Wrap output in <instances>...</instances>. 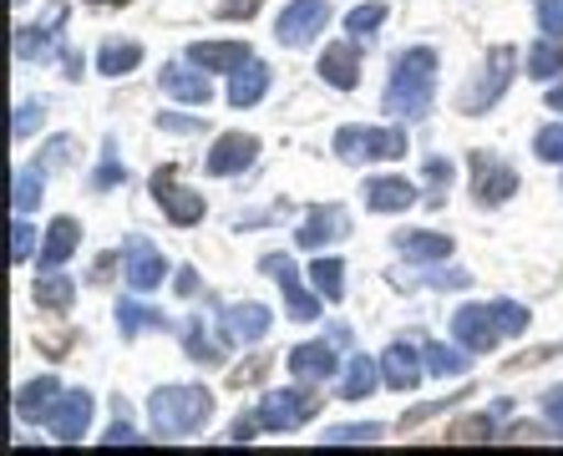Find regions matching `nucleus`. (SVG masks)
Wrapping results in <instances>:
<instances>
[{
    "instance_id": "obj_1",
    "label": "nucleus",
    "mask_w": 563,
    "mask_h": 456,
    "mask_svg": "<svg viewBox=\"0 0 563 456\" xmlns=\"http://www.w3.org/2000/svg\"><path fill=\"white\" fill-rule=\"evenodd\" d=\"M432 91H437V52L432 46H411L396 56L391 81H386V112L396 118H427L432 112Z\"/></svg>"
},
{
    "instance_id": "obj_2",
    "label": "nucleus",
    "mask_w": 563,
    "mask_h": 456,
    "mask_svg": "<svg viewBox=\"0 0 563 456\" xmlns=\"http://www.w3.org/2000/svg\"><path fill=\"white\" fill-rule=\"evenodd\" d=\"M213 416V396L203 386H163V391L147 396V421H153L157 436H194L198 426H209Z\"/></svg>"
},
{
    "instance_id": "obj_3",
    "label": "nucleus",
    "mask_w": 563,
    "mask_h": 456,
    "mask_svg": "<svg viewBox=\"0 0 563 456\" xmlns=\"http://www.w3.org/2000/svg\"><path fill=\"white\" fill-rule=\"evenodd\" d=\"M512 66H518L512 46H493V52H487V62H483V71H477V81H467V87L457 91V112H467V118L493 112V107H498V97L508 91V81H512Z\"/></svg>"
},
{
    "instance_id": "obj_4",
    "label": "nucleus",
    "mask_w": 563,
    "mask_h": 456,
    "mask_svg": "<svg viewBox=\"0 0 563 456\" xmlns=\"http://www.w3.org/2000/svg\"><path fill=\"white\" fill-rule=\"evenodd\" d=\"M335 157L341 163H396V157H407V132L401 127H341L335 132Z\"/></svg>"
},
{
    "instance_id": "obj_5",
    "label": "nucleus",
    "mask_w": 563,
    "mask_h": 456,
    "mask_svg": "<svg viewBox=\"0 0 563 456\" xmlns=\"http://www.w3.org/2000/svg\"><path fill=\"white\" fill-rule=\"evenodd\" d=\"M153 203L168 213V223H178V229L203 223V198H198L194 188H184V182H178V168H157L153 173Z\"/></svg>"
},
{
    "instance_id": "obj_6",
    "label": "nucleus",
    "mask_w": 563,
    "mask_h": 456,
    "mask_svg": "<svg viewBox=\"0 0 563 456\" xmlns=\"http://www.w3.org/2000/svg\"><path fill=\"white\" fill-rule=\"evenodd\" d=\"M314 411H320V396L314 391H264L254 416H260L264 431H295V426H305Z\"/></svg>"
},
{
    "instance_id": "obj_7",
    "label": "nucleus",
    "mask_w": 563,
    "mask_h": 456,
    "mask_svg": "<svg viewBox=\"0 0 563 456\" xmlns=\"http://www.w3.org/2000/svg\"><path fill=\"white\" fill-rule=\"evenodd\" d=\"M472 198L483 203V209H498V203H508L512 193H518V173L503 163V157L493 153H472Z\"/></svg>"
},
{
    "instance_id": "obj_8",
    "label": "nucleus",
    "mask_w": 563,
    "mask_h": 456,
    "mask_svg": "<svg viewBox=\"0 0 563 456\" xmlns=\"http://www.w3.org/2000/svg\"><path fill=\"white\" fill-rule=\"evenodd\" d=\"M264 274H275V285H279V294H285V310H289V320H300V325H310V320H320V300H314L310 289L300 285V269H295V259L289 254H264V264H260Z\"/></svg>"
},
{
    "instance_id": "obj_9",
    "label": "nucleus",
    "mask_w": 563,
    "mask_h": 456,
    "mask_svg": "<svg viewBox=\"0 0 563 456\" xmlns=\"http://www.w3.org/2000/svg\"><path fill=\"white\" fill-rule=\"evenodd\" d=\"M452 335H457L462 351L472 355H487L493 345L503 340L498 330V314H493V304H462L457 314H452Z\"/></svg>"
},
{
    "instance_id": "obj_10",
    "label": "nucleus",
    "mask_w": 563,
    "mask_h": 456,
    "mask_svg": "<svg viewBox=\"0 0 563 456\" xmlns=\"http://www.w3.org/2000/svg\"><path fill=\"white\" fill-rule=\"evenodd\" d=\"M325 21H330L325 0H289L285 11H279V21H275V36L285 41V46H310Z\"/></svg>"
},
{
    "instance_id": "obj_11",
    "label": "nucleus",
    "mask_w": 563,
    "mask_h": 456,
    "mask_svg": "<svg viewBox=\"0 0 563 456\" xmlns=\"http://www.w3.org/2000/svg\"><path fill=\"white\" fill-rule=\"evenodd\" d=\"M92 416H97L92 391H66V396H56V405H52V416H46V426H52L56 442L71 446V442H81V436H87Z\"/></svg>"
},
{
    "instance_id": "obj_12",
    "label": "nucleus",
    "mask_w": 563,
    "mask_h": 456,
    "mask_svg": "<svg viewBox=\"0 0 563 456\" xmlns=\"http://www.w3.org/2000/svg\"><path fill=\"white\" fill-rule=\"evenodd\" d=\"M122 269H128V285L137 289V294H153V289L168 279V264H163V254H157V248L147 244L143 234H132L128 244H122Z\"/></svg>"
},
{
    "instance_id": "obj_13",
    "label": "nucleus",
    "mask_w": 563,
    "mask_h": 456,
    "mask_svg": "<svg viewBox=\"0 0 563 456\" xmlns=\"http://www.w3.org/2000/svg\"><path fill=\"white\" fill-rule=\"evenodd\" d=\"M254 157H260V137L254 132H223L203 168H209V178H239L244 168H254Z\"/></svg>"
},
{
    "instance_id": "obj_14",
    "label": "nucleus",
    "mask_w": 563,
    "mask_h": 456,
    "mask_svg": "<svg viewBox=\"0 0 563 456\" xmlns=\"http://www.w3.org/2000/svg\"><path fill=\"white\" fill-rule=\"evenodd\" d=\"M345 234H351V213H345L341 203H320V209L305 213L295 244L300 248H325V244H335V238H345Z\"/></svg>"
},
{
    "instance_id": "obj_15",
    "label": "nucleus",
    "mask_w": 563,
    "mask_h": 456,
    "mask_svg": "<svg viewBox=\"0 0 563 456\" xmlns=\"http://www.w3.org/2000/svg\"><path fill=\"white\" fill-rule=\"evenodd\" d=\"M269 335V310L264 304H234V310H219V340L223 345H254V340Z\"/></svg>"
},
{
    "instance_id": "obj_16",
    "label": "nucleus",
    "mask_w": 563,
    "mask_h": 456,
    "mask_svg": "<svg viewBox=\"0 0 563 456\" xmlns=\"http://www.w3.org/2000/svg\"><path fill=\"white\" fill-rule=\"evenodd\" d=\"M421 370H427V355H421L417 345H407V340H396V345H386L380 376H386V386H391V391H417Z\"/></svg>"
},
{
    "instance_id": "obj_17",
    "label": "nucleus",
    "mask_w": 563,
    "mask_h": 456,
    "mask_svg": "<svg viewBox=\"0 0 563 456\" xmlns=\"http://www.w3.org/2000/svg\"><path fill=\"white\" fill-rule=\"evenodd\" d=\"M244 62H250L244 41H194L188 46V66H198V71H239Z\"/></svg>"
},
{
    "instance_id": "obj_18",
    "label": "nucleus",
    "mask_w": 563,
    "mask_h": 456,
    "mask_svg": "<svg viewBox=\"0 0 563 456\" xmlns=\"http://www.w3.org/2000/svg\"><path fill=\"white\" fill-rule=\"evenodd\" d=\"M314 71H320L335 91H351L355 81H361V56H355L351 41H335V46L320 52V66H314Z\"/></svg>"
},
{
    "instance_id": "obj_19",
    "label": "nucleus",
    "mask_w": 563,
    "mask_h": 456,
    "mask_svg": "<svg viewBox=\"0 0 563 456\" xmlns=\"http://www.w3.org/2000/svg\"><path fill=\"white\" fill-rule=\"evenodd\" d=\"M361 193H366L371 213H407L411 203H417V188H411L407 178H371Z\"/></svg>"
},
{
    "instance_id": "obj_20",
    "label": "nucleus",
    "mask_w": 563,
    "mask_h": 456,
    "mask_svg": "<svg viewBox=\"0 0 563 456\" xmlns=\"http://www.w3.org/2000/svg\"><path fill=\"white\" fill-rule=\"evenodd\" d=\"M77 244H81V223L62 213V219L46 229V238H41V269H62V264L77 254Z\"/></svg>"
},
{
    "instance_id": "obj_21",
    "label": "nucleus",
    "mask_w": 563,
    "mask_h": 456,
    "mask_svg": "<svg viewBox=\"0 0 563 456\" xmlns=\"http://www.w3.org/2000/svg\"><path fill=\"white\" fill-rule=\"evenodd\" d=\"M56 396H62V386H56L52 376H36V380H26L21 391H15V416L26 421H46L52 416V405H56Z\"/></svg>"
},
{
    "instance_id": "obj_22",
    "label": "nucleus",
    "mask_w": 563,
    "mask_h": 456,
    "mask_svg": "<svg viewBox=\"0 0 563 456\" xmlns=\"http://www.w3.org/2000/svg\"><path fill=\"white\" fill-rule=\"evenodd\" d=\"M157 87H163V91H168V97H178V102H209V97H213V87H209V77H203V71H198V66H194V71H184V66H163V71H157Z\"/></svg>"
},
{
    "instance_id": "obj_23",
    "label": "nucleus",
    "mask_w": 563,
    "mask_h": 456,
    "mask_svg": "<svg viewBox=\"0 0 563 456\" xmlns=\"http://www.w3.org/2000/svg\"><path fill=\"white\" fill-rule=\"evenodd\" d=\"M269 91V66L264 62H244L239 71H229V107H254Z\"/></svg>"
},
{
    "instance_id": "obj_24",
    "label": "nucleus",
    "mask_w": 563,
    "mask_h": 456,
    "mask_svg": "<svg viewBox=\"0 0 563 456\" xmlns=\"http://www.w3.org/2000/svg\"><path fill=\"white\" fill-rule=\"evenodd\" d=\"M396 248H401V259H411V264H432V259H446V254H452V238L432 234V229H411V234L396 238Z\"/></svg>"
},
{
    "instance_id": "obj_25",
    "label": "nucleus",
    "mask_w": 563,
    "mask_h": 456,
    "mask_svg": "<svg viewBox=\"0 0 563 456\" xmlns=\"http://www.w3.org/2000/svg\"><path fill=\"white\" fill-rule=\"evenodd\" d=\"M31 300H36L41 310H56V314H66V310H71V304H77V285H71L66 274L46 269V274H41V279H36V285H31Z\"/></svg>"
},
{
    "instance_id": "obj_26",
    "label": "nucleus",
    "mask_w": 563,
    "mask_h": 456,
    "mask_svg": "<svg viewBox=\"0 0 563 456\" xmlns=\"http://www.w3.org/2000/svg\"><path fill=\"white\" fill-rule=\"evenodd\" d=\"M289 370L314 386V380H325L330 370H335V351L320 345V340H314V345H295V351H289Z\"/></svg>"
},
{
    "instance_id": "obj_27",
    "label": "nucleus",
    "mask_w": 563,
    "mask_h": 456,
    "mask_svg": "<svg viewBox=\"0 0 563 456\" xmlns=\"http://www.w3.org/2000/svg\"><path fill=\"white\" fill-rule=\"evenodd\" d=\"M137 62H143L137 41H102V52H97V71L102 77H128V71H137Z\"/></svg>"
},
{
    "instance_id": "obj_28",
    "label": "nucleus",
    "mask_w": 563,
    "mask_h": 456,
    "mask_svg": "<svg viewBox=\"0 0 563 456\" xmlns=\"http://www.w3.org/2000/svg\"><path fill=\"white\" fill-rule=\"evenodd\" d=\"M376 380H380L376 360L371 355H351V365H345V376H341V396L345 401H366L376 391Z\"/></svg>"
},
{
    "instance_id": "obj_29",
    "label": "nucleus",
    "mask_w": 563,
    "mask_h": 456,
    "mask_svg": "<svg viewBox=\"0 0 563 456\" xmlns=\"http://www.w3.org/2000/svg\"><path fill=\"white\" fill-rule=\"evenodd\" d=\"M310 279L320 289V300L325 304H341L345 300V264L341 259H314L310 264Z\"/></svg>"
},
{
    "instance_id": "obj_30",
    "label": "nucleus",
    "mask_w": 563,
    "mask_h": 456,
    "mask_svg": "<svg viewBox=\"0 0 563 456\" xmlns=\"http://www.w3.org/2000/svg\"><path fill=\"white\" fill-rule=\"evenodd\" d=\"M427 370L432 376H467L472 370V351H462V345H427Z\"/></svg>"
},
{
    "instance_id": "obj_31",
    "label": "nucleus",
    "mask_w": 563,
    "mask_h": 456,
    "mask_svg": "<svg viewBox=\"0 0 563 456\" xmlns=\"http://www.w3.org/2000/svg\"><path fill=\"white\" fill-rule=\"evenodd\" d=\"M553 71H563V41H553V36H543L528 52V77H538V81H549Z\"/></svg>"
},
{
    "instance_id": "obj_32",
    "label": "nucleus",
    "mask_w": 563,
    "mask_h": 456,
    "mask_svg": "<svg viewBox=\"0 0 563 456\" xmlns=\"http://www.w3.org/2000/svg\"><path fill=\"white\" fill-rule=\"evenodd\" d=\"M380 436H386V426L361 421V426H330L320 442H325V446H366V442H380Z\"/></svg>"
},
{
    "instance_id": "obj_33",
    "label": "nucleus",
    "mask_w": 563,
    "mask_h": 456,
    "mask_svg": "<svg viewBox=\"0 0 563 456\" xmlns=\"http://www.w3.org/2000/svg\"><path fill=\"white\" fill-rule=\"evenodd\" d=\"M41 203V168H26V173H15V193H11V209L15 213H36Z\"/></svg>"
},
{
    "instance_id": "obj_34",
    "label": "nucleus",
    "mask_w": 563,
    "mask_h": 456,
    "mask_svg": "<svg viewBox=\"0 0 563 456\" xmlns=\"http://www.w3.org/2000/svg\"><path fill=\"white\" fill-rule=\"evenodd\" d=\"M143 325H163V320H157V310H143V304H137V300H122L118 304V330H122V335H137V330H143Z\"/></svg>"
},
{
    "instance_id": "obj_35",
    "label": "nucleus",
    "mask_w": 563,
    "mask_h": 456,
    "mask_svg": "<svg viewBox=\"0 0 563 456\" xmlns=\"http://www.w3.org/2000/svg\"><path fill=\"white\" fill-rule=\"evenodd\" d=\"M380 21H386V5H380V0H371V5H355V11L345 15V31H351V36H371Z\"/></svg>"
},
{
    "instance_id": "obj_36",
    "label": "nucleus",
    "mask_w": 563,
    "mask_h": 456,
    "mask_svg": "<svg viewBox=\"0 0 563 456\" xmlns=\"http://www.w3.org/2000/svg\"><path fill=\"white\" fill-rule=\"evenodd\" d=\"M36 254V229L26 223V213H15L11 223V264H26Z\"/></svg>"
},
{
    "instance_id": "obj_37",
    "label": "nucleus",
    "mask_w": 563,
    "mask_h": 456,
    "mask_svg": "<svg viewBox=\"0 0 563 456\" xmlns=\"http://www.w3.org/2000/svg\"><path fill=\"white\" fill-rule=\"evenodd\" d=\"M41 122H46V107H41V102H21V107H15V118H11V137H15V143H26Z\"/></svg>"
},
{
    "instance_id": "obj_38",
    "label": "nucleus",
    "mask_w": 563,
    "mask_h": 456,
    "mask_svg": "<svg viewBox=\"0 0 563 456\" xmlns=\"http://www.w3.org/2000/svg\"><path fill=\"white\" fill-rule=\"evenodd\" d=\"M184 345H188V355H194V360H203V365H219V345H209V335H203V325H198V320H188V330H184Z\"/></svg>"
},
{
    "instance_id": "obj_39",
    "label": "nucleus",
    "mask_w": 563,
    "mask_h": 456,
    "mask_svg": "<svg viewBox=\"0 0 563 456\" xmlns=\"http://www.w3.org/2000/svg\"><path fill=\"white\" fill-rule=\"evenodd\" d=\"M533 11H538V31L563 41V0H533Z\"/></svg>"
},
{
    "instance_id": "obj_40",
    "label": "nucleus",
    "mask_w": 563,
    "mask_h": 456,
    "mask_svg": "<svg viewBox=\"0 0 563 456\" xmlns=\"http://www.w3.org/2000/svg\"><path fill=\"white\" fill-rule=\"evenodd\" d=\"M493 314H498V330H503V335H523V330H528V310H523V304L498 300V304H493Z\"/></svg>"
},
{
    "instance_id": "obj_41",
    "label": "nucleus",
    "mask_w": 563,
    "mask_h": 456,
    "mask_svg": "<svg viewBox=\"0 0 563 456\" xmlns=\"http://www.w3.org/2000/svg\"><path fill=\"white\" fill-rule=\"evenodd\" d=\"M452 442H493V416H467V421H457L452 426Z\"/></svg>"
},
{
    "instance_id": "obj_42",
    "label": "nucleus",
    "mask_w": 563,
    "mask_h": 456,
    "mask_svg": "<svg viewBox=\"0 0 563 456\" xmlns=\"http://www.w3.org/2000/svg\"><path fill=\"white\" fill-rule=\"evenodd\" d=\"M533 153L543 157V163H563V122H559V127H543V132H538V137H533Z\"/></svg>"
},
{
    "instance_id": "obj_43",
    "label": "nucleus",
    "mask_w": 563,
    "mask_h": 456,
    "mask_svg": "<svg viewBox=\"0 0 563 456\" xmlns=\"http://www.w3.org/2000/svg\"><path fill=\"white\" fill-rule=\"evenodd\" d=\"M122 182V168H118V157H112V147H107V157H102V168L92 173V188L102 193V188H118Z\"/></svg>"
},
{
    "instance_id": "obj_44",
    "label": "nucleus",
    "mask_w": 563,
    "mask_h": 456,
    "mask_svg": "<svg viewBox=\"0 0 563 456\" xmlns=\"http://www.w3.org/2000/svg\"><path fill=\"white\" fill-rule=\"evenodd\" d=\"M71 137H56V143H46V157H41V168H62V163H71Z\"/></svg>"
},
{
    "instance_id": "obj_45",
    "label": "nucleus",
    "mask_w": 563,
    "mask_h": 456,
    "mask_svg": "<svg viewBox=\"0 0 563 456\" xmlns=\"http://www.w3.org/2000/svg\"><path fill=\"white\" fill-rule=\"evenodd\" d=\"M543 416L553 421V431L563 436V386H553V391H543Z\"/></svg>"
},
{
    "instance_id": "obj_46",
    "label": "nucleus",
    "mask_w": 563,
    "mask_h": 456,
    "mask_svg": "<svg viewBox=\"0 0 563 456\" xmlns=\"http://www.w3.org/2000/svg\"><path fill=\"white\" fill-rule=\"evenodd\" d=\"M421 285H432V289H462V285H467V274H462V269H437V274H427Z\"/></svg>"
},
{
    "instance_id": "obj_47",
    "label": "nucleus",
    "mask_w": 563,
    "mask_h": 456,
    "mask_svg": "<svg viewBox=\"0 0 563 456\" xmlns=\"http://www.w3.org/2000/svg\"><path fill=\"white\" fill-rule=\"evenodd\" d=\"M157 127H163V132H188V137H194V132H203V122H198V118H173V112H163V118H157Z\"/></svg>"
},
{
    "instance_id": "obj_48",
    "label": "nucleus",
    "mask_w": 563,
    "mask_h": 456,
    "mask_svg": "<svg viewBox=\"0 0 563 456\" xmlns=\"http://www.w3.org/2000/svg\"><path fill=\"white\" fill-rule=\"evenodd\" d=\"M102 442H107V446H137V442H147V436H137V431H132V426H128V421H118V426L107 431Z\"/></svg>"
},
{
    "instance_id": "obj_49",
    "label": "nucleus",
    "mask_w": 563,
    "mask_h": 456,
    "mask_svg": "<svg viewBox=\"0 0 563 456\" xmlns=\"http://www.w3.org/2000/svg\"><path fill=\"white\" fill-rule=\"evenodd\" d=\"M254 11H260V0H223L219 5L223 21H244V15H254Z\"/></svg>"
},
{
    "instance_id": "obj_50",
    "label": "nucleus",
    "mask_w": 563,
    "mask_h": 456,
    "mask_svg": "<svg viewBox=\"0 0 563 456\" xmlns=\"http://www.w3.org/2000/svg\"><path fill=\"white\" fill-rule=\"evenodd\" d=\"M427 182H437V188H446V182H452V168H446L442 157H427Z\"/></svg>"
},
{
    "instance_id": "obj_51",
    "label": "nucleus",
    "mask_w": 563,
    "mask_h": 456,
    "mask_svg": "<svg viewBox=\"0 0 563 456\" xmlns=\"http://www.w3.org/2000/svg\"><path fill=\"white\" fill-rule=\"evenodd\" d=\"M260 376H264V360H250L239 376H229V386H250V380H260Z\"/></svg>"
},
{
    "instance_id": "obj_52",
    "label": "nucleus",
    "mask_w": 563,
    "mask_h": 456,
    "mask_svg": "<svg viewBox=\"0 0 563 456\" xmlns=\"http://www.w3.org/2000/svg\"><path fill=\"white\" fill-rule=\"evenodd\" d=\"M198 289H203L198 285V269H178V294L188 300V294H198Z\"/></svg>"
},
{
    "instance_id": "obj_53",
    "label": "nucleus",
    "mask_w": 563,
    "mask_h": 456,
    "mask_svg": "<svg viewBox=\"0 0 563 456\" xmlns=\"http://www.w3.org/2000/svg\"><path fill=\"white\" fill-rule=\"evenodd\" d=\"M112 269H118V259H112V254H102V259L92 264V279H97V285H107V279H112Z\"/></svg>"
},
{
    "instance_id": "obj_54",
    "label": "nucleus",
    "mask_w": 563,
    "mask_h": 456,
    "mask_svg": "<svg viewBox=\"0 0 563 456\" xmlns=\"http://www.w3.org/2000/svg\"><path fill=\"white\" fill-rule=\"evenodd\" d=\"M549 112H563V81L549 91Z\"/></svg>"
},
{
    "instance_id": "obj_55",
    "label": "nucleus",
    "mask_w": 563,
    "mask_h": 456,
    "mask_svg": "<svg viewBox=\"0 0 563 456\" xmlns=\"http://www.w3.org/2000/svg\"><path fill=\"white\" fill-rule=\"evenodd\" d=\"M92 5H128V0H92Z\"/></svg>"
}]
</instances>
